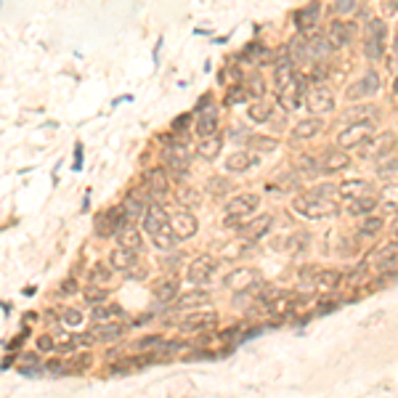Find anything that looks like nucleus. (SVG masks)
I'll return each instance as SVG.
<instances>
[{
    "label": "nucleus",
    "mask_w": 398,
    "mask_h": 398,
    "mask_svg": "<svg viewBox=\"0 0 398 398\" xmlns=\"http://www.w3.org/2000/svg\"><path fill=\"white\" fill-rule=\"evenodd\" d=\"M308 43H311V51H313V59H329V53H332V40H329V35H311L308 37Z\"/></svg>",
    "instance_id": "c85d7f7f"
},
{
    "label": "nucleus",
    "mask_w": 398,
    "mask_h": 398,
    "mask_svg": "<svg viewBox=\"0 0 398 398\" xmlns=\"http://www.w3.org/2000/svg\"><path fill=\"white\" fill-rule=\"evenodd\" d=\"M135 255H138V252L117 247L109 255V263H112V268H117V271H128V268H133V265H135Z\"/></svg>",
    "instance_id": "bb28decb"
},
{
    "label": "nucleus",
    "mask_w": 398,
    "mask_h": 398,
    "mask_svg": "<svg viewBox=\"0 0 398 398\" xmlns=\"http://www.w3.org/2000/svg\"><path fill=\"white\" fill-rule=\"evenodd\" d=\"M120 334H122V327L117 321H112V324H98V329H93V340H101V342L120 340Z\"/></svg>",
    "instance_id": "ea45409f"
},
{
    "label": "nucleus",
    "mask_w": 398,
    "mask_h": 398,
    "mask_svg": "<svg viewBox=\"0 0 398 398\" xmlns=\"http://www.w3.org/2000/svg\"><path fill=\"white\" fill-rule=\"evenodd\" d=\"M382 218H377V215H372V218H366V220H361V226H358V234L361 236H377L380 231H382Z\"/></svg>",
    "instance_id": "79ce46f5"
},
{
    "label": "nucleus",
    "mask_w": 398,
    "mask_h": 398,
    "mask_svg": "<svg viewBox=\"0 0 398 398\" xmlns=\"http://www.w3.org/2000/svg\"><path fill=\"white\" fill-rule=\"evenodd\" d=\"M120 207H122V212H125V220H128V223H135L138 218H146V210H149L146 204H143L141 199H135V197H128L125 202L120 204Z\"/></svg>",
    "instance_id": "cd10ccee"
},
{
    "label": "nucleus",
    "mask_w": 398,
    "mask_h": 398,
    "mask_svg": "<svg viewBox=\"0 0 398 398\" xmlns=\"http://www.w3.org/2000/svg\"><path fill=\"white\" fill-rule=\"evenodd\" d=\"M215 273H218V260L212 255H202L189 265V281L191 284H207V281L215 279Z\"/></svg>",
    "instance_id": "423d86ee"
},
{
    "label": "nucleus",
    "mask_w": 398,
    "mask_h": 398,
    "mask_svg": "<svg viewBox=\"0 0 398 398\" xmlns=\"http://www.w3.org/2000/svg\"><path fill=\"white\" fill-rule=\"evenodd\" d=\"M74 289H77V284H72V281H64V284H61V292H74Z\"/></svg>",
    "instance_id": "bf43d9fd"
},
{
    "label": "nucleus",
    "mask_w": 398,
    "mask_h": 398,
    "mask_svg": "<svg viewBox=\"0 0 398 398\" xmlns=\"http://www.w3.org/2000/svg\"><path fill=\"white\" fill-rule=\"evenodd\" d=\"M372 263H374V268H380V271H398V239L374 252Z\"/></svg>",
    "instance_id": "f8f14e48"
},
{
    "label": "nucleus",
    "mask_w": 398,
    "mask_h": 398,
    "mask_svg": "<svg viewBox=\"0 0 398 398\" xmlns=\"http://www.w3.org/2000/svg\"><path fill=\"white\" fill-rule=\"evenodd\" d=\"M231 189H234V183L228 178H223V175H215V178L207 181V194L215 197V199H223L226 194H231Z\"/></svg>",
    "instance_id": "c9c22d12"
},
{
    "label": "nucleus",
    "mask_w": 398,
    "mask_h": 398,
    "mask_svg": "<svg viewBox=\"0 0 398 398\" xmlns=\"http://www.w3.org/2000/svg\"><path fill=\"white\" fill-rule=\"evenodd\" d=\"M292 210L297 212V215L308 218V220H321V218H329L337 212V207H334L332 199L327 197H316V194H303V197H295L292 202Z\"/></svg>",
    "instance_id": "f257e3e1"
},
{
    "label": "nucleus",
    "mask_w": 398,
    "mask_h": 398,
    "mask_svg": "<svg viewBox=\"0 0 398 398\" xmlns=\"http://www.w3.org/2000/svg\"><path fill=\"white\" fill-rule=\"evenodd\" d=\"M276 247L281 252H287V255H303V252H308L311 247V234L308 231H292L289 236L276 242Z\"/></svg>",
    "instance_id": "9b49d317"
},
{
    "label": "nucleus",
    "mask_w": 398,
    "mask_h": 398,
    "mask_svg": "<svg viewBox=\"0 0 398 398\" xmlns=\"http://www.w3.org/2000/svg\"><path fill=\"white\" fill-rule=\"evenodd\" d=\"M374 133V122H358V125H348L342 133L337 135V143L342 149H353V146H361L372 138Z\"/></svg>",
    "instance_id": "39448f33"
},
{
    "label": "nucleus",
    "mask_w": 398,
    "mask_h": 398,
    "mask_svg": "<svg viewBox=\"0 0 398 398\" xmlns=\"http://www.w3.org/2000/svg\"><path fill=\"white\" fill-rule=\"evenodd\" d=\"M311 194H316V197H327V199H334V197H337V186H332V183H321V186L311 189Z\"/></svg>",
    "instance_id": "09e8293b"
},
{
    "label": "nucleus",
    "mask_w": 398,
    "mask_h": 398,
    "mask_svg": "<svg viewBox=\"0 0 398 398\" xmlns=\"http://www.w3.org/2000/svg\"><path fill=\"white\" fill-rule=\"evenodd\" d=\"M385 40H388L385 21H382V19H372L369 21V35H366V45H364L366 59H372V61L382 59V53H385Z\"/></svg>",
    "instance_id": "7ed1b4c3"
},
{
    "label": "nucleus",
    "mask_w": 398,
    "mask_h": 398,
    "mask_svg": "<svg viewBox=\"0 0 398 398\" xmlns=\"http://www.w3.org/2000/svg\"><path fill=\"white\" fill-rule=\"evenodd\" d=\"M377 90H380V74L377 72H366L361 80L353 82V85L345 90V96H348V101H358V98H372Z\"/></svg>",
    "instance_id": "6e6552de"
},
{
    "label": "nucleus",
    "mask_w": 398,
    "mask_h": 398,
    "mask_svg": "<svg viewBox=\"0 0 398 398\" xmlns=\"http://www.w3.org/2000/svg\"><path fill=\"white\" fill-rule=\"evenodd\" d=\"M106 295H109V292H106V289H101V287H88L85 289V300L90 303V305H98V303H104L106 300Z\"/></svg>",
    "instance_id": "49530a36"
},
{
    "label": "nucleus",
    "mask_w": 398,
    "mask_h": 398,
    "mask_svg": "<svg viewBox=\"0 0 398 398\" xmlns=\"http://www.w3.org/2000/svg\"><path fill=\"white\" fill-rule=\"evenodd\" d=\"M260 281V273L255 268H234L231 273H226L223 276V284L228 289H234V292H247V289H252Z\"/></svg>",
    "instance_id": "0eeeda50"
},
{
    "label": "nucleus",
    "mask_w": 398,
    "mask_h": 398,
    "mask_svg": "<svg viewBox=\"0 0 398 398\" xmlns=\"http://www.w3.org/2000/svg\"><path fill=\"white\" fill-rule=\"evenodd\" d=\"M321 130V120H319V114H313V117H308V120H297L295 122V128H292V138H297V141H308V138H313Z\"/></svg>",
    "instance_id": "5701e85b"
},
{
    "label": "nucleus",
    "mask_w": 398,
    "mask_h": 398,
    "mask_svg": "<svg viewBox=\"0 0 398 398\" xmlns=\"http://www.w3.org/2000/svg\"><path fill=\"white\" fill-rule=\"evenodd\" d=\"M356 8V0H334V11L337 13H350Z\"/></svg>",
    "instance_id": "603ef678"
},
{
    "label": "nucleus",
    "mask_w": 398,
    "mask_h": 398,
    "mask_svg": "<svg viewBox=\"0 0 398 398\" xmlns=\"http://www.w3.org/2000/svg\"><path fill=\"white\" fill-rule=\"evenodd\" d=\"M393 45H396V51H398V29H396V40H393Z\"/></svg>",
    "instance_id": "052dcab7"
},
{
    "label": "nucleus",
    "mask_w": 398,
    "mask_h": 398,
    "mask_svg": "<svg viewBox=\"0 0 398 398\" xmlns=\"http://www.w3.org/2000/svg\"><path fill=\"white\" fill-rule=\"evenodd\" d=\"M276 146H279V141L265 138V135H255V138H250V149H255V151H273Z\"/></svg>",
    "instance_id": "c03bdc74"
},
{
    "label": "nucleus",
    "mask_w": 398,
    "mask_h": 398,
    "mask_svg": "<svg viewBox=\"0 0 398 398\" xmlns=\"http://www.w3.org/2000/svg\"><path fill=\"white\" fill-rule=\"evenodd\" d=\"M61 319H64V324L77 327L80 321H82V313H80L77 308H64V313H61Z\"/></svg>",
    "instance_id": "8fccbe9b"
},
{
    "label": "nucleus",
    "mask_w": 398,
    "mask_h": 398,
    "mask_svg": "<svg viewBox=\"0 0 398 398\" xmlns=\"http://www.w3.org/2000/svg\"><path fill=\"white\" fill-rule=\"evenodd\" d=\"M292 305H295L292 295H276L271 303H265V308H268V313H273V316H284V313L292 311Z\"/></svg>",
    "instance_id": "e433bc0d"
},
{
    "label": "nucleus",
    "mask_w": 398,
    "mask_h": 398,
    "mask_svg": "<svg viewBox=\"0 0 398 398\" xmlns=\"http://www.w3.org/2000/svg\"><path fill=\"white\" fill-rule=\"evenodd\" d=\"M189 120H191V117H189V114H181V117H178V120H175V122H173V128H178V130H183V128H186V125H189Z\"/></svg>",
    "instance_id": "13d9d810"
},
{
    "label": "nucleus",
    "mask_w": 398,
    "mask_h": 398,
    "mask_svg": "<svg viewBox=\"0 0 398 398\" xmlns=\"http://www.w3.org/2000/svg\"><path fill=\"white\" fill-rule=\"evenodd\" d=\"M122 316H125V311H122L120 305H104V308L93 311V321H96V324H112V321H117Z\"/></svg>",
    "instance_id": "f704fd0d"
},
{
    "label": "nucleus",
    "mask_w": 398,
    "mask_h": 398,
    "mask_svg": "<svg viewBox=\"0 0 398 398\" xmlns=\"http://www.w3.org/2000/svg\"><path fill=\"white\" fill-rule=\"evenodd\" d=\"M327 35H329V40H332L334 48H345V45H348L350 40H353L356 27H353V24H348V21H342V19H334L332 24H329Z\"/></svg>",
    "instance_id": "ddd939ff"
},
{
    "label": "nucleus",
    "mask_w": 398,
    "mask_h": 398,
    "mask_svg": "<svg viewBox=\"0 0 398 398\" xmlns=\"http://www.w3.org/2000/svg\"><path fill=\"white\" fill-rule=\"evenodd\" d=\"M215 324H218V313L215 311H194V313H189V316L181 321V329L183 332H204V329H210Z\"/></svg>",
    "instance_id": "9d476101"
},
{
    "label": "nucleus",
    "mask_w": 398,
    "mask_h": 398,
    "mask_svg": "<svg viewBox=\"0 0 398 398\" xmlns=\"http://www.w3.org/2000/svg\"><path fill=\"white\" fill-rule=\"evenodd\" d=\"M244 98H247V88H244V85L234 88L231 93H228V101H231V104H239V101H244Z\"/></svg>",
    "instance_id": "5fc2aeb1"
},
{
    "label": "nucleus",
    "mask_w": 398,
    "mask_h": 398,
    "mask_svg": "<svg viewBox=\"0 0 398 398\" xmlns=\"http://www.w3.org/2000/svg\"><path fill=\"white\" fill-rule=\"evenodd\" d=\"M321 167H324V173L334 175V173H342L345 167H350V157L345 154V149H327L324 159H321Z\"/></svg>",
    "instance_id": "dca6fc26"
},
{
    "label": "nucleus",
    "mask_w": 398,
    "mask_h": 398,
    "mask_svg": "<svg viewBox=\"0 0 398 398\" xmlns=\"http://www.w3.org/2000/svg\"><path fill=\"white\" fill-rule=\"evenodd\" d=\"M334 308H337V303L329 300V303H321V305H319V313H332Z\"/></svg>",
    "instance_id": "4d7b16f0"
},
{
    "label": "nucleus",
    "mask_w": 398,
    "mask_h": 398,
    "mask_svg": "<svg viewBox=\"0 0 398 398\" xmlns=\"http://www.w3.org/2000/svg\"><path fill=\"white\" fill-rule=\"evenodd\" d=\"M37 348H40V350H51V348H56V337H53V334H43V337L37 340Z\"/></svg>",
    "instance_id": "6e6d98bb"
},
{
    "label": "nucleus",
    "mask_w": 398,
    "mask_h": 398,
    "mask_svg": "<svg viewBox=\"0 0 398 398\" xmlns=\"http://www.w3.org/2000/svg\"><path fill=\"white\" fill-rule=\"evenodd\" d=\"M159 342H162V337H143V340H138L135 342V348H141V350H146V348H159Z\"/></svg>",
    "instance_id": "864d4df0"
},
{
    "label": "nucleus",
    "mask_w": 398,
    "mask_h": 398,
    "mask_svg": "<svg viewBox=\"0 0 398 398\" xmlns=\"http://www.w3.org/2000/svg\"><path fill=\"white\" fill-rule=\"evenodd\" d=\"M207 300H210V295L204 292V289H191V292L181 295L175 303H178V308L189 311V308H197V305H202V303H207Z\"/></svg>",
    "instance_id": "473e14b6"
},
{
    "label": "nucleus",
    "mask_w": 398,
    "mask_h": 398,
    "mask_svg": "<svg viewBox=\"0 0 398 398\" xmlns=\"http://www.w3.org/2000/svg\"><path fill=\"white\" fill-rule=\"evenodd\" d=\"M220 146H223V141L218 138V135H207V138L199 141V157L202 159H215L220 154Z\"/></svg>",
    "instance_id": "72a5a7b5"
},
{
    "label": "nucleus",
    "mask_w": 398,
    "mask_h": 398,
    "mask_svg": "<svg viewBox=\"0 0 398 398\" xmlns=\"http://www.w3.org/2000/svg\"><path fill=\"white\" fill-rule=\"evenodd\" d=\"M396 239H398V228H396Z\"/></svg>",
    "instance_id": "e2e57ef3"
},
{
    "label": "nucleus",
    "mask_w": 398,
    "mask_h": 398,
    "mask_svg": "<svg viewBox=\"0 0 398 398\" xmlns=\"http://www.w3.org/2000/svg\"><path fill=\"white\" fill-rule=\"evenodd\" d=\"M268 228H271V215H260V218H255V220H250L247 226H242V234H244V239L258 242L260 236L268 231Z\"/></svg>",
    "instance_id": "b1692460"
},
{
    "label": "nucleus",
    "mask_w": 398,
    "mask_h": 398,
    "mask_svg": "<svg viewBox=\"0 0 398 398\" xmlns=\"http://www.w3.org/2000/svg\"><path fill=\"white\" fill-rule=\"evenodd\" d=\"M385 159V157H382ZM377 175L382 178H390V175H398V157L393 159H385V162H377Z\"/></svg>",
    "instance_id": "a18cd8bd"
},
{
    "label": "nucleus",
    "mask_w": 398,
    "mask_h": 398,
    "mask_svg": "<svg viewBox=\"0 0 398 398\" xmlns=\"http://www.w3.org/2000/svg\"><path fill=\"white\" fill-rule=\"evenodd\" d=\"M247 117L252 122H265V120H271V104L265 101V98H260V101H252L247 106Z\"/></svg>",
    "instance_id": "4c0bfd02"
},
{
    "label": "nucleus",
    "mask_w": 398,
    "mask_h": 398,
    "mask_svg": "<svg viewBox=\"0 0 398 398\" xmlns=\"http://www.w3.org/2000/svg\"><path fill=\"white\" fill-rule=\"evenodd\" d=\"M117 244H120V247H125V250L141 252V247H143V236H141V231H138L135 226L125 223V226H120V231H117Z\"/></svg>",
    "instance_id": "aec40b11"
},
{
    "label": "nucleus",
    "mask_w": 398,
    "mask_h": 398,
    "mask_svg": "<svg viewBox=\"0 0 398 398\" xmlns=\"http://www.w3.org/2000/svg\"><path fill=\"white\" fill-rule=\"evenodd\" d=\"M287 53L292 56V61H295V64H305V61H311V59H313L311 43H308V37H305L303 32H300V35H295L292 40H289V45H287Z\"/></svg>",
    "instance_id": "a211bd4d"
},
{
    "label": "nucleus",
    "mask_w": 398,
    "mask_h": 398,
    "mask_svg": "<svg viewBox=\"0 0 398 398\" xmlns=\"http://www.w3.org/2000/svg\"><path fill=\"white\" fill-rule=\"evenodd\" d=\"M252 165H258V157L250 154V151H234V154L226 159V167L231 173H244V170H250Z\"/></svg>",
    "instance_id": "393cba45"
},
{
    "label": "nucleus",
    "mask_w": 398,
    "mask_h": 398,
    "mask_svg": "<svg viewBox=\"0 0 398 398\" xmlns=\"http://www.w3.org/2000/svg\"><path fill=\"white\" fill-rule=\"evenodd\" d=\"M74 342H77V340H74L69 332H59V334H56V345H59V348H72Z\"/></svg>",
    "instance_id": "3c124183"
},
{
    "label": "nucleus",
    "mask_w": 398,
    "mask_h": 398,
    "mask_svg": "<svg viewBox=\"0 0 398 398\" xmlns=\"http://www.w3.org/2000/svg\"><path fill=\"white\" fill-rule=\"evenodd\" d=\"M380 202L385 204L388 210H398V183H388V186L380 191Z\"/></svg>",
    "instance_id": "a19ab883"
},
{
    "label": "nucleus",
    "mask_w": 398,
    "mask_h": 398,
    "mask_svg": "<svg viewBox=\"0 0 398 398\" xmlns=\"http://www.w3.org/2000/svg\"><path fill=\"white\" fill-rule=\"evenodd\" d=\"M170 223L175 228V234H178V239H191V236L197 234V218L191 215L189 210H178Z\"/></svg>",
    "instance_id": "f3484780"
},
{
    "label": "nucleus",
    "mask_w": 398,
    "mask_h": 398,
    "mask_svg": "<svg viewBox=\"0 0 398 398\" xmlns=\"http://www.w3.org/2000/svg\"><path fill=\"white\" fill-rule=\"evenodd\" d=\"M146 189L151 191V197H154V199L167 194V175L159 170V167H154V170L146 173Z\"/></svg>",
    "instance_id": "a878e982"
},
{
    "label": "nucleus",
    "mask_w": 398,
    "mask_h": 398,
    "mask_svg": "<svg viewBox=\"0 0 398 398\" xmlns=\"http://www.w3.org/2000/svg\"><path fill=\"white\" fill-rule=\"evenodd\" d=\"M151 295H154L159 303L178 300V284H175V281H159V284L151 289Z\"/></svg>",
    "instance_id": "58836bf2"
},
{
    "label": "nucleus",
    "mask_w": 398,
    "mask_h": 398,
    "mask_svg": "<svg viewBox=\"0 0 398 398\" xmlns=\"http://www.w3.org/2000/svg\"><path fill=\"white\" fill-rule=\"evenodd\" d=\"M170 226V218H167V212H165V207L162 204H149V210H146V218H143V228L154 236V234H159L162 228H167Z\"/></svg>",
    "instance_id": "2eb2a0df"
},
{
    "label": "nucleus",
    "mask_w": 398,
    "mask_h": 398,
    "mask_svg": "<svg viewBox=\"0 0 398 398\" xmlns=\"http://www.w3.org/2000/svg\"><path fill=\"white\" fill-rule=\"evenodd\" d=\"M258 204H260V197L258 194H252V191H244V194L239 197H234L231 202L226 204V210H223V220L228 226L231 223H242L247 215H252V212L258 210Z\"/></svg>",
    "instance_id": "f03ea898"
},
{
    "label": "nucleus",
    "mask_w": 398,
    "mask_h": 398,
    "mask_svg": "<svg viewBox=\"0 0 398 398\" xmlns=\"http://www.w3.org/2000/svg\"><path fill=\"white\" fill-rule=\"evenodd\" d=\"M319 11H321V5L319 3H308V8H300L295 13V27H297V32H308V29H313V24L319 21Z\"/></svg>",
    "instance_id": "4be33fe9"
},
{
    "label": "nucleus",
    "mask_w": 398,
    "mask_h": 398,
    "mask_svg": "<svg viewBox=\"0 0 398 398\" xmlns=\"http://www.w3.org/2000/svg\"><path fill=\"white\" fill-rule=\"evenodd\" d=\"M372 194V183L364 181V178H356V181H342L337 186V197L345 199V202H353L358 197H366Z\"/></svg>",
    "instance_id": "4468645a"
},
{
    "label": "nucleus",
    "mask_w": 398,
    "mask_h": 398,
    "mask_svg": "<svg viewBox=\"0 0 398 398\" xmlns=\"http://www.w3.org/2000/svg\"><path fill=\"white\" fill-rule=\"evenodd\" d=\"M396 141H398V135H393V133L372 135L366 143H361V157H364V159H372V162H377V159L388 157L390 151H393Z\"/></svg>",
    "instance_id": "20e7f679"
},
{
    "label": "nucleus",
    "mask_w": 398,
    "mask_h": 398,
    "mask_svg": "<svg viewBox=\"0 0 398 398\" xmlns=\"http://www.w3.org/2000/svg\"><path fill=\"white\" fill-rule=\"evenodd\" d=\"M295 167H297V173H300L303 178H316L319 173H324V167H321V162H316V159H313V157H308V154L297 157Z\"/></svg>",
    "instance_id": "2f4dec72"
},
{
    "label": "nucleus",
    "mask_w": 398,
    "mask_h": 398,
    "mask_svg": "<svg viewBox=\"0 0 398 398\" xmlns=\"http://www.w3.org/2000/svg\"><path fill=\"white\" fill-rule=\"evenodd\" d=\"M377 117V109H374L372 104H353L348 106L345 112H342V120L348 122V125H358V122H374Z\"/></svg>",
    "instance_id": "6ab92c4d"
},
{
    "label": "nucleus",
    "mask_w": 398,
    "mask_h": 398,
    "mask_svg": "<svg viewBox=\"0 0 398 398\" xmlns=\"http://www.w3.org/2000/svg\"><path fill=\"white\" fill-rule=\"evenodd\" d=\"M178 202L181 204H197L199 202V191L189 189V186H181L178 189Z\"/></svg>",
    "instance_id": "de8ad7c7"
},
{
    "label": "nucleus",
    "mask_w": 398,
    "mask_h": 398,
    "mask_svg": "<svg viewBox=\"0 0 398 398\" xmlns=\"http://www.w3.org/2000/svg\"><path fill=\"white\" fill-rule=\"evenodd\" d=\"M109 265H112V263H109ZM109 265L96 263L93 268H90V281H93V284H104V281H109V279H112V271H114V268H109Z\"/></svg>",
    "instance_id": "37998d69"
},
{
    "label": "nucleus",
    "mask_w": 398,
    "mask_h": 398,
    "mask_svg": "<svg viewBox=\"0 0 398 398\" xmlns=\"http://www.w3.org/2000/svg\"><path fill=\"white\" fill-rule=\"evenodd\" d=\"M305 106H308V112H313V114L332 112V106H334L332 90H329V88H313V90H308V93H305Z\"/></svg>",
    "instance_id": "1a4fd4ad"
},
{
    "label": "nucleus",
    "mask_w": 398,
    "mask_h": 398,
    "mask_svg": "<svg viewBox=\"0 0 398 398\" xmlns=\"http://www.w3.org/2000/svg\"><path fill=\"white\" fill-rule=\"evenodd\" d=\"M215 133H218V112L212 106H204L197 120V135L199 138H207V135H215Z\"/></svg>",
    "instance_id": "412c9836"
},
{
    "label": "nucleus",
    "mask_w": 398,
    "mask_h": 398,
    "mask_svg": "<svg viewBox=\"0 0 398 398\" xmlns=\"http://www.w3.org/2000/svg\"><path fill=\"white\" fill-rule=\"evenodd\" d=\"M374 207H377V197L374 194H366V197H358V199H353V202H348L350 215H372Z\"/></svg>",
    "instance_id": "c756f323"
},
{
    "label": "nucleus",
    "mask_w": 398,
    "mask_h": 398,
    "mask_svg": "<svg viewBox=\"0 0 398 398\" xmlns=\"http://www.w3.org/2000/svg\"><path fill=\"white\" fill-rule=\"evenodd\" d=\"M342 281V273L340 271H319V279H316V292H332L337 289Z\"/></svg>",
    "instance_id": "7c9ffc66"
},
{
    "label": "nucleus",
    "mask_w": 398,
    "mask_h": 398,
    "mask_svg": "<svg viewBox=\"0 0 398 398\" xmlns=\"http://www.w3.org/2000/svg\"><path fill=\"white\" fill-rule=\"evenodd\" d=\"M393 90H396V93H398V77H396V82H393Z\"/></svg>",
    "instance_id": "680f3d73"
}]
</instances>
